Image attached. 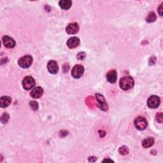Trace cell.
Wrapping results in <instances>:
<instances>
[{"label":"cell","mask_w":163,"mask_h":163,"mask_svg":"<svg viewBox=\"0 0 163 163\" xmlns=\"http://www.w3.org/2000/svg\"><path fill=\"white\" fill-rule=\"evenodd\" d=\"M134 80L131 76H126L122 78L120 80L119 85L120 87L122 90L128 91L132 89L134 86Z\"/></svg>","instance_id":"6da1fadb"},{"label":"cell","mask_w":163,"mask_h":163,"mask_svg":"<svg viewBox=\"0 0 163 163\" xmlns=\"http://www.w3.org/2000/svg\"><path fill=\"white\" fill-rule=\"evenodd\" d=\"M33 58L31 56L27 55L23 56L19 60V65L23 68H28L32 65Z\"/></svg>","instance_id":"7a4b0ae2"},{"label":"cell","mask_w":163,"mask_h":163,"mask_svg":"<svg viewBox=\"0 0 163 163\" xmlns=\"http://www.w3.org/2000/svg\"><path fill=\"white\" fill-rule=\"evenodd\" d=\"M35 85V81L33 77L28 76H26L24 79L22 81L23 88L26 90H30Z\"/></svg>","instance_id":"3957f363"},{"label":"cell","mask_w":163,"mask_h":163,"mask_svg":"<svg viewBox=\"0 0 163 163\" xmlns=\"http://www.w3.org/2000/svg\"><path fill=\"white\" fill-rule=\"evenodd\" d=\"M84 72V68L82 65H75L72 70V75L74 79H80L83 75Z\"/></svg>","instance_id":"277c9868"},{"label":"cell","mask_w":163,"mask_h":163,"mask_svg":"<svg viewBox=\"0 0 163 163\" xmlns=\"http://www.w3.org/2000/svg\"><path fill=\"white\" fill-rule=\"evenodd\" d=\"M161 103V99L157 96H151L147 101V105L150 108H156Z\"/></svg>","instance_id":"5b68a950"},{"label":"cell","mask_w":163,"mask_h":163,"mask_svg":"<svg viewBox=\"0 0 163 163\" xmlns=\"http://www.w3.org/2000/svg\"><path fill=\"white\" fill-rule=\"evenodd\" d=\"M147 121L143 117H138L135 120V126L139 130H144L147 127Z\"/></svg>","instance_id":"8992f818"},{"label":"cell","mask_w":163,"mask_h":163,"mask_svg":"<svg viewBox=\"0 0 163 163\" xmlns=\"http://www.w3.org/2000/svg\"><path fill=\"white\" fill-rule=\"evenodd\" d=\"M79 30V26L76 22L68 24L66 28V33L69 35L76 34L78 33Z\"/></svg>","instance_id":"52a82bcc"},{"label":"cell","mask_w":163,"mask_h":163,"mask_svg":"<svg viewBox=\"0 0 163 163\" xmlns=\"http://www.w3.org/2000/svg\"><path fill=\"white\" fill-rule=\"evenodd\" d=\"M49 72L52 74H56L59 71V66L57 62L55 61H50L47 65Z\"/></svg>","instance_id":"ba28073f"},{"label":"cell","mask_w":163,"mask_h":163,"mask_svg":"<svg viewBox=\"0 0 163 163\" xmlns=\"http://www.w3.org/2000/svg\"><path fill=\"white\" fill-rule=\"evenodd\" d=\"M96 96L97 101L99 103V108L104 111H107L108 110V104L106 103L104 97L99 94H97L96 95Z\"/></svg>","instance_id":"9c48e42d"},{"label":"cell","mask_w":163,"mask_h":163,"mask_svg":"<svg viewBox=\"0 0 163 163\" xmlns=\"http://www.w3.org/2000/svg\"><path fill=\"white\" fill-rule=\"evenodd\" d=\"M80 40L77 37H72L67 42V45L69 49H73L76 48L80 45Z\"/></svg>","instance_id":"30bf717a"},{"label":"cell","mask_w":163,"mask_h":163,"mask_svg":"<svg viewBox=\"0 0 163 163\" xmlns=\"http://www.w3.org/2000/svg\"><path fill=\"white\" fill-rule=\"evenodd\" d=\"M3 43L6 47L9 48V49L13 48L14 46H15V44H16L13 39H12V38L8 36H3Z\"/></svg>","instance_id":"8fae6325"},{"label":"cell","mask_w":163,"mask_h":163,"mask_svg":"<svg viewBox=\"0 0 163 163\" xmlns=\"http://www.w3.org/2000/svg\"><path fill=\"white\" fill-rule=\"evenodd\" d=\"M43 93V90L40 87H35L30 93V95L34 99H38L40 98Z\"/></svg>","instance_id":"7c38bea8"},{"label":"cell","mask_w":163,"mask_h":163,"mask_svg":"<svg viewBox=\"0 0 163 163\" xmlns=\"http://www.w3.org/2000/svg\"><path fill=\"white\" fill-rule=\"evenodd\" d=\"M117 79V73L115 70H110L106 74V79L110 83H115Z\"/></svg>","instance_id":"4fadbf2b"},{"label":"cell","mask_w":163,"mask_h":163,"mask_svg":"<svg viewBox=\"0 0 163 163\" xmlns=\"http://www.w3.org/2000/svg\"><path fill=\"white\" fill-rule=\"evenodd\" d=\"M12 102V99L9 96H3L0 99V106L2 108L9 106Z\"/></svg>","instance_id":"5bb4252c"},{"label":"cell","mask_w":163,"mask_h":163,"mask_svg":"<svg viewBox=\"0 0 163 163\" xmlns=\"http://www.w3.org/2000/svg\"><path fill=\"white\" fill-rule=\"evenodd\" d=\"M59 5L61 9L64 10H68L72 6V2L70 0H61L59 2Z\"/></svg>","instance_id":"9a60e30c"},{"label":"cell","mask_w":163,"mask_h":163,"mask_svg":"<svg viewBox=\"0 0 163 163\" xmlns=\"http://www.w3.org/2000/svg\"><path fill=\"white\" fill-rule=\"evenodd\" d=\"M154 143V139L150 137V138H147L145 139L142 142V146L144 147V148H149V147L152 146Z\"/></svg>","instance_id":"2e32d148"},{"label":"cell","mask_w":163,"mask_h":163,"mask_svg":"<svg viewBox=\"0 0 163 163\" xmlns=\"http://www.w3.org/2000/svg\"><path fill=\"white\" fill-rule=\"evenodd\" d=\"M156 20V15L154 12H150L146 18V21L148 22H153Z\"/></svg>","instance_id":"e0dca14e"},{"label":"cell","mask_w":163,"mask_h":163,"mask_svg":"<svg viewBox=\"0 0 163 163\" xmlns=\"http://www.w3.org/2000/svg\"><path fill=\"white\" fill-rule=\"evenodd\" d=\"M119 152L121 155H127L129 153V149L127 146H122L120 147Z\"/></svg>","instance_id":"ac0fdd59"},{"label":"cell","mask_w":163,"mask_h":163,"mask_svg":"<svg viewBox=\"0 0 163 163\" xmlns=\"http://www.w3.org/2000/svg\"><path fill=\"white\" fill-rule=\"evenodd\" d=\"M9 115L8 113H4L2 115V117H1V120L3 124H5L8 122V120H9Z\"/></svg>","instance_id":"d6986e66"},{"label":"cell","mask_w":163,"mask_h":163,"mask_svg":"<svg viewBox=\"0 0 163 163\" xmlns=\"http://www.w3.org/2000/svg\"><path fill=\"white\" fill-rule=\"evenodd\" d=\"M29 105L31 106V108L33 110H37L38 109V104L36 102H35V101L31 102L29 103Z\"/></svg>","instance_id":"ffe728a7"},{"label":"cell","mask_w":163,"mask_h":163,"mask_svg":"<svg viewBox=\"0 0 163 163\" xmlns=\"http://www.w3.org/2000/svg\"><path fill=\"white\" fill-rule=\"evenodd\" d=\"M162 119H163V116H162V113H157L156 115V120L158 122L162 123Z\"/></svg>","instance_id":"44dd1931"},{"label":"cell","mask_w":163,"mask_h":163,"mask_svg":"<svg viewBox=\"0 0 163 163\" xmlns=\"http://www.w3.org/2000/svg\"><path fill=\"white\" fill-rule=\"evenodd\" d=\"M162 3L160 5V6L159 7V9H158V12H159V15H161V16H162V10H163V9H162Z\"/></svg>","instance_id":"7402d4cb"},{"label":"cell","mask_w":163,"mask_h":163,"mask_svg":"<svg viewBox=\"0 0 163 163\" xmlns=\"http://www.w3.org/2000/svg\"><path fill=\"white\" fill-rule=\"evenodd\" d=\"M103 162H113L112 160H110V159H105L103 161Z\"/></svg>","instance_id":"603a6c76"}]
</instances>
